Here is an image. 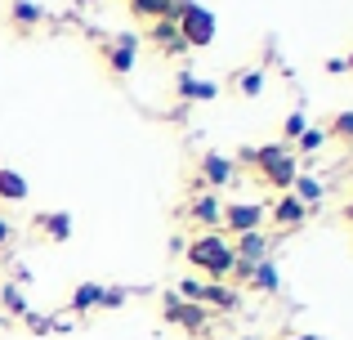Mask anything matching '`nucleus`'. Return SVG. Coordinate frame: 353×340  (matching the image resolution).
I'll list each match as a JSON object with an SVG mask.
<instances>
[{"label": "nucleus", "mask_w": 353, "mask_h": 340, "mask_svg": "<svg viewBox=\"0 0 353 340\" xmlns=\"http://www.w3.org/2000/svg\"><path fill=\"white\" fill-rule=\"evenodd\" d=\"M188 264L206 273V282H224V278H233V246L219 233H201L188 242Z\"/></svg>", "instance_id": "obj_1"}, {"label": "nucleus", "mask_w": 353, "mask_h": 340, "mask_svg": "<svg viewBox=\"0 0 353 340\" xmlns=\"http://www.w3.org/2000/svg\"><path fill=\"white\" fill-rule=\"evenodd\" d=\"M161 314H165L170 327H183L192 340H215V336H210V332H215V314L201 309V305H188L179 291H165V296H161Z\"/></svg>", "instance_id": "obj_2"}, {"label": "nucleus", "mask_w": 353, "mask_h": 340, "mask_svg": "<svg viewBox=\"0 0 353 340\" xmlns=\"http://www.w3.org/2000/svg\"><path fill=\"white\" fill-rule=\"evenodd\" d=\"M174 27H179V36H183V45H188V50H210V45H215V32H219L215 14H210L206 5H197V0L179 9Z\"/></svg>", "instance_id": "obj_3"}, {"label": "nucleus", "mask_w": 353, "mask_h": 340, "mask_svg": "<svg viewBox=\"0 0 353 340\" xmlns=\"http://www.w3.org/2000/svg\"><path fill=\"white\" fill-rule=\"evenodd\" d=\"M233 179H237V166L224 157V152H201L197 174L188 179V188L192 192H215V188H228Z\"/></svg>", "instance_id": "obj_4"}, {"label": "nucleus", "mask_w": 353, "mask_h": 340, "mask_svg": "<svg viewBox=\"0 0 353 340\" xmlns=\"http://www.w3.org/2000/svg\"><path fill=\"white\" fill-rule=\"evenodd\" d=\"M179 296L188 300V305H201V309H237V291L228 287V282H179Z\"/></svg>", "instance_id": "obj_5"}, {"label": "nucleus", "mask_w": 353, "mask_h": 340, "mask_svg": "<svg viewBox=\"0 0 353 340\" xmlns=\"http://www.w3.org/2000/svg\"><path fill=\"white\" fill-rule=\"evenodd\" d=\"M139 41H143V36H134V32H121V36H112V41H99V54H103L112 81H125L130 77L134 54H139Z\"/></svg>", "instance_id": "obj_6"}, {"label": "nucleus", "mask_w": 353, "mask_h": 340, "mask_svg": "<svg viewBox=\"0 0 353 340\" xmlns=\"http://www.w3.org/2000/svg\"><path fill=\"white\" fill-rule=\"evenodd\" d=\"M255 170H259V179H264L273 192H291L295 174H300V166H295V157H291V148L277 152V157H259Z\"/></svg>", "instance_id": "obj_7"}, {"label": "nucleus", "mask_w": 353, "mask_h": 340, "mask_svg": "<svg viewBox=\"0 0 353 340\" xmlns=\"http://www.w3.org/2000/svg\"><path fill=\"white\" fill-rule=\"evenodd\" d=\"M264 219H268V210L259 206V201H233V206H224V219H219V224L233 237H241V233H259Z\"/></svg>", "instance_id": "obj_8"}, {"label": "nucleus", "mask_w": 353, "mask_h": 340, "mask_svg": "<svg viewBox=\"0 0 353 340\" xmlns=\"http://www.w3.org/2000/svg\"><path fill=\"white\" fill-rule=\"evenodd\" d=\"M143 41H152V50L161 54V59H179L188 45H183L179 27H174V18H165V23H148V36Z\"/></svg>", "instance_id": "obj_9"}, {"label": "nucleus", "mask_w": 353, "mask_h": 340, "mask_svg": "<svg viewBox=\"0 0 353 340\" xmlns=\"http://www.w3.org/2000/svg\"><path fill=\"white\" fill-rule=\"evenodd\" d=\"M183 215H188L192 224H201V228H215L219 219H224V206H219L215 192H192V201L183 206Z\"/></svg>", "instance_id": "obj_10"}, {"label": "nucleus", "mask_w": 353, "mask_h": 340, "mask_svg": "<svg viewBox=\"0 0 353 340\" xmlns=\"http://www.w3.org/2000/svg\"><path fill=\"white\" fill-rule=\"evenodd\" d=\"M268 219H273L277 228H300L304 219H309V206H300V201L291 197V192H277V201H273V210H268Z\"/></svg>", "instance_id": "obj_11"}, {"label": "nucleus", "mask_w": 353, "mask_h": 340, "mask_svg": "<svg viewBox=\"0 0 353 340\" xmlns=\"http://www.w3.org/2000/svg\"><path fill=\"white\" fill-rule=\"evenodd\" d=\"M174 90H179L183 103H206V99H215V94H219L215 81H201L197 72H179V77H174Z\"/></svg>", "instance_id": "obj_12"}, {"label": "nucleus", "mask_w": 353, "mask_h": 340, "mask_svg": "<svg viewBox=\"0 0 353 340\" xmlns=\"http://www.w3.org/2000/svg\"><path fill=\"white\" fill-rule=\"evenodd\" d=\"M125 9L139 23H165V18H179L183 5H174V0H125Z\"/></svg>", "instance_id": "obj_13"}, {"label": "nucleus", "mask_w": 353, "mask_h": 340, "mask_svg": "<svg viewBox=\"0 0 353 340\" xmlns=\"http://www.w3.org/2000/svg\"><path fill=\"white\" fill-rule=\"evenodd\" d=\"M233 246V260H241V264H259L268 255V233L259 228V233H241L237 242H228Z\"/></svg>", "instance_id": "obj_14"}, {"label": "nucleus", "mask_w": 353, "mask_h": 340, "mask_svg": "<svg viewBox=\"0 0 353 340\" xmlns=\"http://www.w3.org/2000/svg\"><path fill=\"white\" fill-rule=\"evenodd\" d=\"M32 224L41 228L50 242H68V237H72V215H68V210H41Z\"/></svg>", "instance_id": "obj_15"}, {"label": "nucleus", "mask_w": 353, "mask_h": 340, "mask_svg": "<svg viewBox=\"0 0 353 340\" xmlns=\"http://www.w3.org/2000/svg\"><path fill=\"white\" fill-rule=\"evenodd\" d=\"M9 23H14V32H36L45 23V9L36 0H14L9 5Z\"/></svg>", "instance_id": "obj_16"}, {"label": "nucleus", "mask_w": 353, "mask_h": 340, "mask_svg": "<svg viewBox=\"0 0 353 340\" xmlns=\"http://www.w3.org/2000/svg\"><path fill=\"white\" fill-rule=\"evenodd\" d=\"M246 287H250V291H264V296H273V291L282 287V278H277V264H273V255H264V260H259L255 269H250Z\"/></svg>", "instance_id": "obj_17"}, {"label": "nucleus", "mask_w": 353, "mask_h": 340, "mask_svg": "<svg viewBox=\"0 0 353 340\" xmlns=\"http://www.w3.org/2000/svg\"><path fill=\"white\" fill-rule=\"evenodd\" d=\"M291 197L300 201V206H318V201L327 197V183H322V179H313V174H295Z\"/></svg>", "instance_id": "obj_18"}, {"label": "nucleus", "mask_w": 353, "mask_h": 340, "mask_svg": "<svg viewBox=\"0 0 353 340\" xmlns=\"http://www.w3.org/2000/svg\"><path fill=\"white\" fill-rule=\"evenodd\" d=\"M0 305H5L9 318H23V323H27V314H32V309H27V291L18 287V282H5V287H0Z\"/></svg>", "instance_id": "obj_19"}, {"label": "nucleus", "mask_w": 353, "mask_h": 340, "mask_svg": "<svg viewBox=\"0 0 353 340\" xmlns=\"http://www.w3.org/2000/svg\"><path fill=\"white\" fill-rule=\"evenodd\" d=\"M99 296H103V287H99V282H81V287L72 291L68 309H72V314H90V309H99Z\"/></svg>", "instance_id": "obj_20"}, {"label": "nucleus", "mask_w": 353, "mask_h": 340, "mask_svg": "<svg viewBox=\"0 0 353 340\" xmlns=\"http://www.w3.org/2000/svg\"><path fill=\"white\" fill-rule=\"evenodd\" d=\"M0 201H27V179L18 170H0Z\"/></svg>", "instance_id": "obj_21"}, {"label": "nucleus", "mask_w": 353, "mask_h": 340, "mask_svg": "<svg viewBox=\"0 0 353 340\" xmlns=\"http://www.w3.org/2000/svg\"><path fill=\"white\" fill-rule=\"evenodd\" d=\"M237 94H246V99H259V94H264V68L237 72Z\"/></svg>", "instance_id": "obj_22"}, {"label": "nucleus", "mask_w": 353, "mask_h": 340, "mask_svg": "<svg viewBox=\"0 0 353 340\" xmlns=\"http://www.w3.org/2000/svg\"><path fill=\"white\" fill-rule=\"evenodd\" d=\"M322 143H327V130H322V126H304V134L291 143V148H300V152H318Z\"/></svg>", "instance_id": "obj_23"}, {"label": "nucleus", "mask_w": 353, "mask_h": 340, "mask_svg": "<svg viewBox=\"0 0 353 340\" xmlns=\"http://www.w3.org/2000/svg\"><path fill=\"white\" fill-rule=\"evenodd\" d=\"M327 134H336L340 143H353V112H336V121H331Z\"/></svg>", "instance_id": "obj_24"}, {"label": "nucleus", "mask_w": 353, "mask_h": 340, "mask_svg": "<svg viewBox=\"0 0 353 340\" xmlns=\"http://www.w3.org/2000/svg\"><path fill=\"white\" fill-rule=\"evenodd\" d=\"M304 126H309V117H304V112H291V117H286V126H282V143H295L304 134Z\"/></svg>", "instance_id": "obj_25"}, {"label": "nucleus", "mask_w": 353, "mask_h": 340, "mask_svg": "<svg viewBox=\"0 0 353 340\" xmlns=\"http://www.w3.org/2000/svg\"><path fill=\"white\" fill-rule=\"evenodd\" d=\"M125 296H130L125 287H103V296H99V309H121V305H125Z\"/></svg>", "instance_id": "obj_26"}, {"label": "nucleus", "mask_w": 353, "mask_h": 340, "mask_svg": "<svg viewBox=\"0 0 353 340\" xmlns=\"http://www.w3.org/2000/svg\"><path fill=\"white\" fill-rule=\"evenodd\" d=\"M9 242H14V224H9V219L5 215H0V251H5V246Z\"/></svg>", "instance_id": "obj_27"}, {"label": "nucleus", "mask_w": 353, "mask_h": 340, "mask_svg": "<svg viewBox=\"0 0 353 340\" xmlns=\"http://www.w3.org/2000/svg\"><path fill=\"white\" fill-rule=\"evenodd\" d=\"M340 215H345V219H349V224H353V201H345V210H340Z\"/></svg>", "instance_id": "obj_28"}, {"label": "nucleus", "mask_w": 353, "mask_h": 340, "mask_svg": "<svg viewBox=\"0 0 353 340\" xmlns=\"http://www.w3.org/2000/svg\"><path fill=\"white\" fill-rule=\"evenodd\" d=\"M291 340H322V336H309V332H304V336H291Z\"/></svg>", "instance_id": "obj_29"}, {"label": "nucleus", "mask_w": 353, "mask_h": 340, "mask_svg": "<svg viewBox=\"0 0 353 340\" xmlns=\"http://www.w3.org/2000/svg\"><path fill=\"white\" fill-rule=\"evenodd\" d=\"M345 68H353V59H349V63H345Z\"/></svg>", "instance_id": "obj_30"}, {"label": "nucleus", "mask_w": 353, "mask_h": 340, "mask_svg": "<svg viewBox=\"0 0 353 340\" xmlns=\"http://www.w3.org/2000/svg\"><path fill=\"white\" fill-rule=\"evenodd\" d=\"M241 340H255V336H241Z\"/></svg>", "instance_id": "obj_31"}, {"label": "nucleus", "mask_w": 353, "mask_h": 340, "mask_svg": "<svg viewBox=\"0 0 353 340\" xmlns=\"http://www.w3.org/2000/svg\"><path fill=\"white\" fill-rule=\"evenodd\" d=\"M0 327H5V318H0Z\"/></svg>", "instance_id": "obj_32"}]
</instances>
